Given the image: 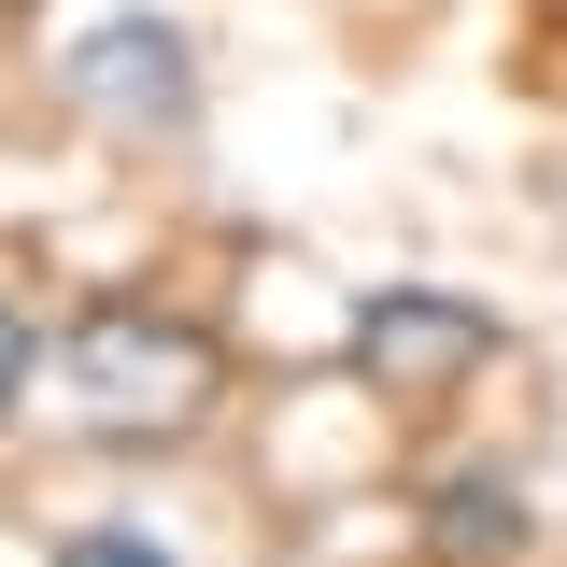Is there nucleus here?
<instances>
[{
	"mask_svg": "<svg viewBox=\"0 0 567 567\" xmlns=\"http://www.w3.org/2000/svg\"><path fill=\"white\" fill-rule=\"evenodd\" d=\"M213 398V341L199 327H171V312H142V298H100V312H71L58 327V412L100 425V440H171V425H199Z\"/></svg>",
	"mask_w": 567,
	"mask_h": 567,
	"instance_id": "1",
	"label": "nucleus"
},
{
	"mask_svg": "<svg viewBox=\"0 0 567 567\" xmlns=\"http://www.w3.org/2000/svg\"><path fill=\"white\" fill-rule=\"evenodd\" d=\"M14 398H29V327L0 312V412H14Z\"/></svg>",
	"mask_w": 567,
	"mask_h": 567,
	"instance_id": "6",
	"label": "nucleus"
},
{
	"mask_svg": "<svg viewBox=\"0 0 567 567\" xmlns=\"http://www.w3.org/2000/svg\"><path fill=\"white\" fill-rule=\"evenodd\" d=\"M71 100L114 114V128H171V114H185V29H171V14H114V29L71 58Z\"/></svg>",
	"mask_w": 567,
	"mask_h": 567,
	"instance_id": "3",
	"label": "nucleus"
},
{
	"mask_svg": "<svg viewBox=\"0 0 567 567\" xmlns=\"http://www.w3.org/2000/svg\"><path fill=\"white\" fill-rule=\"evenodd\" d=\"M454 567H483V554H511L525 539V511H511V483H440V525H425Z\"/></svg>",
	"mask_w": 567,
	"mask_h": 567,
	"instance_id": "4",
	"label": "nucleus"
},
{
	"mask_svg": "<svg viewBox=\"0 0 567 567\" xmlns=\"http://www.w3.org/2000/svg\"><path fill=\"white\" fill-rule=\"evenodd\" d=\"M58 567H171V554L128 539V525H85V539H58Z\"/></svg>",
	"mask_w": 567,
	"mask_h": 567,
	"instance_id": "5",
	"label": "nucleus"
},
{
	"mask_svg": "<svg viewBox=\"0 0 567 567\" xmlns=\"http://www.w3.org/2000/svg\"><path fill=\"white\" fill-rule=\"evenodd\" d=\"M483 354H496V312L425 298V284H383V298L354 312V369H369L383 398H440V383H468Z\"/></svg>",
	"mask_w": 567,
	"mask_h": 567,
	"instance_id": "2",
	"label": "nucleus"
}]
</instances>
